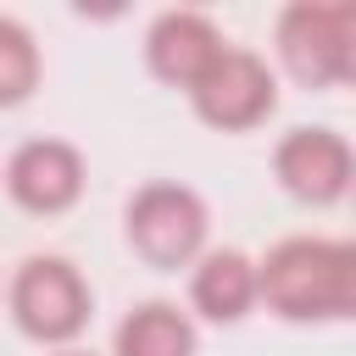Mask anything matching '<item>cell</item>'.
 I'll return each mask as SVG.
<instances>
[{
	"instance_id": "277c9868",
	"label": "cell",
	"mask_w": 356,
	"mask_h": 356,
	"mask_svg": "<svg viewBox=\"0 0 356 356\" xmlns=\"http://www.w3.org/2000/svg\"><path fill=\"white\" fill-rule=\"evenodd\" d=\"M11 312L33 339H72L89 317V289L61 256H33L11 284Z\"/></svg>"
},
{
	"instance_id": "6da1fadb",
	"label": "cell",
	"mask_w": 356,
	"mask_h": 356,
	"mask_svg": "<svg viewBox=\"0 0 356 356\" xmlns=\"http://www.w3.org/2000/svg\"><path fill=\"white\" fill-rule=\"evenodd\" d=\"M256 295L284 317H345L356 300V250L339 239H284L256 267Z\"/></svg>"
},
{
	"instance_id": "8992f818",
	"label": "cell",
	"mask_w": 356,
	"mask_h": 356,
	"mask_svg": "<svg viewBox=\"0 0 356 356\" xmlns=\"http://www.w3.org/2000/svg\"><path fill=\"white\" fill-rule=\"evenodd\" d=\"M6 184H11L17 206H28V211H61V206H72L78 189H83V161H78V150L61 145V139H33V145H22V150L11 156Z\"/></svg>"
},
{
	"instance_id": "7a4b0ae2",
	"label": "cell",
	"mask_w": 356,
	"mask_h": 356,
	"mask_svg": "<svg viewBox=\"0 0 356 356\" xmlns=\"http://www.w3.org/2000/svg\"><path fill=\"white\" fill-rule=\"evenodd\" d=\"M350 33H356L350 0H300L278 22V50L306 83H345L350 78Z\"/></svg>"
},
{
	"instance_id": "7c38bea8",
	"label": "cell",
	"mask_w": 356,
	"mask_h": 356,
	"mask_svg": "<svg viewBox=\"0 0 356 356\" xmlns=\"http://www.w3.org/2000/svg\"><path fill=\"white\" fill-rule=\"evenodd\" d=\"M61 356H89V350H61Z\"/></svg>"
},
{
	"instance_id": "52a82bcc",
	"label": "cell",
	"mask_w": 356,
	"mask_h": 356,
	"mask_svg": "<svg viewBox=\"0 0 356 356\" xmlns=\"http://www.w3.org/2000/svg\"><path fill=\"white\" fill-rule=\"evenodd\" d=\"M278 178L300 200H334L350 184V145L328 128H295L278 145Z\"/></svg>"
},
{
	"instance_id": "ba28073f",
	"label": "cell",
	"mask_w": 356,
	"mask_h": 356,
	"mask_svg": "<svg viewBox=\"0 0 356 356\" xmlns=\"http://www.w3.org/2000/svg\"><path fill=\"white\" fill-rule=\"evenodd\" d=\"M222 33L200 17V11H167L156 28H150V67L167 78V83H200L206 67L222 56Z\"/></svg>"
},
{
	"instance_id": "30bf717a",
	"label": "cell",
	"mask_w": 356,
	"mask_h": 356,
	"mask_svg": "<svg viewBox=\"0 0 356 356\" xmlns=\"http://www.w3.org/2000/svg\"><path fill=\"white\" fill-rule=\"evenodd\" d=\"M117 356H195V328L178 306H139L117 328Z\"/></svg>"
},
{
	"instance_id": "8fae6325",
	"label": "cell",
	"mask_w": 356,
	"mask_h": 356,
	"mask_svg": "<svg viewBox=\"0 0 356 356\" xmlns=\"http://www.w3.org/2000/svg\"><path fill=\"white\" fill-rule=\"evenodd\" d=\"M39 78V50L22 22L0 17V106H17Z\"/></svg>"
},
{
	"instance_id": "5b68a950",
	"label": "cell",
	"mask_w": 356,
	"mask_h": 356,
	"mask_svg": "<svg viewBox=\"0 0 356 356\" xmlns=\"http://www.w3.org/2000/svg\"><path fill=\"white\" fill-rule=\"evenodd\" d=\"M195 106L217 128H250L273 111V72L250 50H222L195 83Z\"/></svg>"
},
{
	"instance_id": "3957f363",
	"label": "cell",
	"mask_w": 356,
	"mask_h": 356,
	"mask_svg": "<svg viewBox=\"0 0 356 356\" xmlns=\"http://www.w3.org/2000/svg\"><path fill=\"white\" fill-rule=\"evenodd\" d=\"M128 239L156 267L189 261L200 250V239H206V206H200V195L184 189V184H150V189H139L134 206H128Z\"/></svg>"
},
{
	"instance_id": "9c48e42d",
	"label": "cell",
	"mask_w": 356,
	"mask_h": 356,
	"mask_svg": "<svg viewBox=\"0 0 356 356\" xmlns=\"http://www.w3.org/2000/svg\"><path fill=\"white\" fill-rule=\"evenodd\" d=\"M256 300V267L239 256V250H211L200 267H195V306L217 323H234L245 317V306Z\"/></svg>"
}]
</instances>
